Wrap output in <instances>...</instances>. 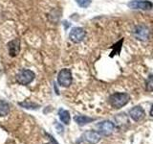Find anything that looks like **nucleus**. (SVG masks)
<instances>
[{"label":"nucleus","mask_w":153,"mask_h":144,"mask_svg":"<svg viewBox=\"0 0 153 144\" xmlns=\"http://www.w3.org/2000/svg\"><path fill=\"white\" fill-rule=\"evenodd\" d=\"M130 100V96L124 92L113 93L109 97V103L114 109H121L124 107Z\"/></svg>","instance_id":"1"},{"label":"nucleus","mask_w":153,"mask_h":144,"mask_svg":"<svg viewBox=\"0 0 153 144\" xmlns=\"http://www.w3.org/2000/svg\"><path fill=\"white\" fill-rule=\"evenodd\" d=\"M36 77V74L30 69H22L16 75V81L19 85L28 86L33 81Z\"/></svg>","instance_id":"2"},{"label":"nucleus","mask_w":153,"mask_h":144,"mask_svg":"<svg viewBox=\"0 0 153 144\" xmlns=\"http://www.w3.org/2000/svg\"><path fill=\"white\" fill-rule=\"evenodd\" d=\"M72 81V72L68 68H63L59 71V75H57V83L59 86H63V88H68L71 86Z\"/></svg>","instance_id":"3"},{"label":"nucleus","mask_w":153,"mask_h":144,"mask_svg":"<svg viewBox=\"0 0 153 144\" xmlns=\"http://www.w3.org/2000/svg\"><path fill=\"white\" fill-rule=\"evenodd\" d=\"M133 34L139 40H147L150 37V30L146 25H138L134 28Z\"/></svg>","instance_id":"4"},{"label":"nucleus","mask_w":153,"mask_h":144,"mask_svg":"<svg viewBox=\"0 0 153 144\" xmlns=\"http://www.w3.org/2000/svg\"><path fill=\"white\" fill-rule=\"evenodd\" d=\"M85 36H86V32L84 31L83 28H81V27H75V28H73L70 31L69 38L73 42L79 43V42H81L84 40Z\"/></svg>","instance_id":"5"},{"label":"nucleus","mask_w":153,"mask_h":144,"mask_svg":"<svg viewBox=\"0 0 153 144\" xmlns=\"http://www.w3.org/2000/svg\"><path fill=\"white\" fill-rule=\"evenodd\" d=\"M127 5L131 9L145 10V11L151 10L153 8V4L150 1H147V0H132Z\"/></svg>","instance_id":"6"},{"label":"nucleus","mask_w":153,"mask_h":144,"mask_svg":"<svg viewBox=\"0 0 153 144\" xmlns=\"http://www.w3.org/2000/svg\"><path fill=\"white\" fill-rule=\"evenodd\" d=\"M100 139V136L98 132L95 131H86L81 136V140L87 144H97Z\"/></svg>","instance_id":"7"},{"label":"nucleus","mask_w":153,"mask_h":144,"mask_svg":"<svg viewBox=\"0 0 153 144\" xmlns=\"http://www.w3.org/2000/svg\"><path fill=\"white\" fill-rule=\"evenodd\" d=\"M97 128L99 130V134L102 136H110L113 133L114 124L110 121H102L97 125Z\"/></svg>","instance_id":"8"},{"label":"nucleus","mask_w":153,"mask_h":144,"mask_svg":"<svg viewBox=\"0 0 153 144\" xmlns=\"http://www.w3.org/2000/svg\"><path fill=\"white\" fill-rule=\"evenodd\" d=\"M8 51L10 56L16 57L20 52V40L18 38H14L8 43Z\"/></svg>","instance_id":"9"},{"label":"nucleus","mask_w":153,"mask_h":144,"mask_svg":"<svg viewBox=\"0 0 153 144\" xmlns=\"http://www.w3.org/2000/svg\"><path fill=\"white\" fill-rule=\"evenodd\" d=\"M129 115H130V117L134 120V121L139 122L145 117L146 113H145V110H143V108L137 106V107H134L129 110Z\"/></svg>","instance_id":"10"},{"label":"nucleus","mask_w":153,"mask_h":144,"mask_svg":"<svg viewBox=\"0 0 153 144\" xmlns=\"http://www.w3.org/2000/svg\"><path fill=\"white\" fill-rule=\"evenodd\" d=\"M74 120L79 125V126H84V125L88 124L90 122H93L95 119L92 117L86 116V115H76L74 117Z\"/></svg>","instance_id":"11"},{"label":"nucleus","mask_w":153,"mask_h":144,"mask_svg":"<svg viewBox=\"0 0 153 144\" xmlns=\"http://www.w3.org/2000/svg\"><path fill=\"white\" fill-rule=\"evenodd\" d=\"M59 116L61 122H63L65 125H69L70 120H71V116L68 110H63V109H59Z\"/></svg>","instance_id":"12"},{"label":"nucleus","mask_w":153,"mask_h":144,"mask_svg":"<svg viewBox=\"0 0 153 144\" xmlns=\"http://www.w3.org/2000/svg\"><path fill=\"white\" fill-rule=\"evenodd\" d=\"M10 112V105L4 100H0V117L7 116Z\"/></svg>","instance_id":"13"},{"label":"nucleus","mask_w":153,"mask_h":144,"mask_svg":"<svg viewBox=\"0 0 153 144\" xmlns=\"http://www.w3.org/2000/svg\"><path fill=\"white\" fill-rule=\"evenodd\" d=\"M19 105H20L22 108L27 109V110H37L38 108H40V106L38 104L32 103V102H21V103H19Z\"/></svg>","instance_id":"14"},{"label":"nucleus","mask_w":153,"mask_h":144,"mask_svg":"<svg viewBox=\"0 0 153 144\" xmlns=\"http://www.w3.org/2000/svg\"><path fill=\"white\" fill-rule=\"evenodd\" d=\"M146 91H150V92L153 91V74L148 77L146 82Z\"/></svg>","instance_id":"15"},{"label":"nucleus","mask_w":153,"mask_h":144,"mask_svg":"<svg viewBox=\"0 0 153 144\" xmlns=\"http://www.w3.org/2000/svg\"><path fill=\"white\" fill-rule=\"evenodd\" d=\"M76 2L81 8H87L92 3V0H76Z\"/></svg>","instance_id":"16"},{"label":"nucleus","mask_w":153,"mask_h":144,"mask_svg":"<svg viewBox=\"0 0 153 144\" xmlns=\"http://www.w3.org/2000/svg\"><path fill=\"white\" fill-rule=\"evenodd\" d=\"M48 136L50 137V142H49V143H45V144H59V143H57V142L55 140V139H54V137L51 136L50 134H48Z\"/></svg>","instance_id":"17"},{"label":"nucleus","mask_w":153,"mask_h":144,"mask_svg":"<svg viewBox=\"0 0 153 144\" xmlns=\"http://www.w3.org/2000/svg\"><path fill=\"white\" fill-rule=\"evenodd\" d=\"M149 114H150V116H153V105H152V107H151V110H150V112H149Z\"/></svg>","instance_id":"18"}]
</instances>
